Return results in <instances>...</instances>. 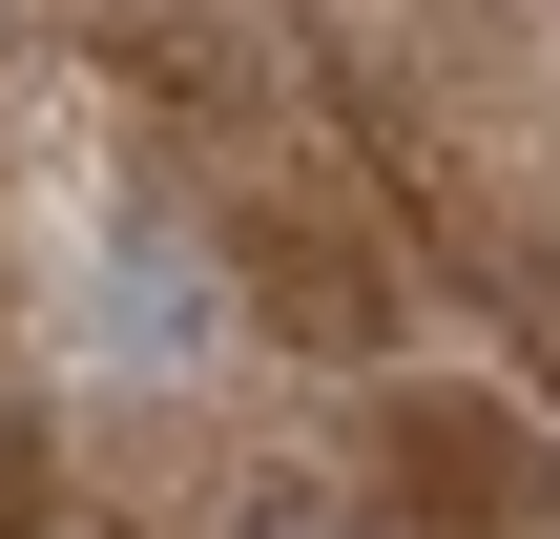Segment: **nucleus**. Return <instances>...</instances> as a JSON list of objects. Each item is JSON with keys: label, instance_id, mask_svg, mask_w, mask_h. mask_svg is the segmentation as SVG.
<instances>
[{"label": "nucleus", "instance_id": "nucleus-1", "mask_svg": "<svg viewBox=\"0 0 560 539\" xmlns=\"http://www.w3.org/2000/svg\"><path fill=\"white\" fill-rule=\"evenodd\" d=\"M249 539H353V519H312V499H270V519H249Z\"/></svg>", "mask_w": 560, "mask_h": 539}]
</instances>
